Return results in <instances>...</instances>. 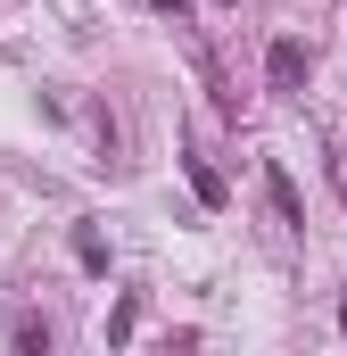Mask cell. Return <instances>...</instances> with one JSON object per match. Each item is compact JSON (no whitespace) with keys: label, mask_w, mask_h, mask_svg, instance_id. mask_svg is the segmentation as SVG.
<instances>
[{"label":"cell","mask_w":347,"mask_h":356,"mask_svg":"<svg viewBox=\"0 0 347 356\" xmlns=\"http://www.w3.org/2000/svg\"><path fill=\"white\" fill-rule=\"evenodd\" d=\"M264 67H273V83H298V75H306V50H298V42H273Z\"/></svg>","instance_id":"6da1fadb"},{"label":"cell","mask_w":347,"mask_h":356,"mask_svg":"<svg viewBox=\"0 0 347 356\" xmlns=\"http://www.w3.org/2000/svg\"><path fill=\"white\" fill-rule=\"evenodd\" d=\"M264 191H273V207H281V224H298V191H289V175H281V166L264 175Z\"/></svg>","instance_id":"7a4b0ae2"}]
</instances>
